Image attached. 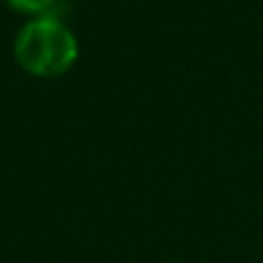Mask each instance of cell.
<instances>
[{
    "mask_svg": "<svg viewBox=\"0 0 263 263\" xmlns=\"http://www.w3.org/2000/svg\"><path fill=\"white\" fill-rule=\"evenodd\" d=\"M14 58L30 77L55 79L74 67L79 58V42L58 16L46 14L30 18L16 32Z\"/></svg>",
    "mask_w": 263,
    "mask_h": 263,
    "instance_id": "6da1fadb",
    "label": "cell"
},
{
    "mask_svg": "<svg viewBox=\"0 0 263 263\" xmlns=\"http://www.w3.org/2000/svg\"><path fill=\"white\" fill-rule=\"evenodd\" d=\"M5 3H7V7L14 9L16 14L37 18V16H46V14H51L55 0H5Z\"/></svg>",
    "mask_w": 263,
    "mask_h": 263,
    "instance_id": "7a4b0ae2",
    "label": "cell"
}]
</instances>
